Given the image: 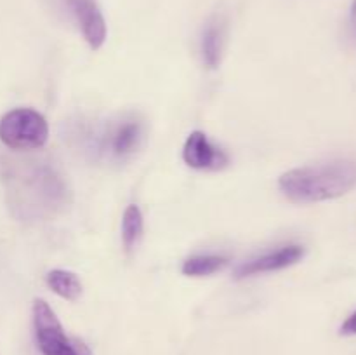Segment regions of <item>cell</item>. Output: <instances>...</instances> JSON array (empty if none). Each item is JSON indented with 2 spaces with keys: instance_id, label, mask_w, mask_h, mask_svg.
<instances>
[{
  "instance_id": "cell-1",
  "label": "cell",
  "mask_w": 356,
  "mask_h": 355,
  "mask_svg": "<svg viewBox=\"0 0 356 355\" xmlns=\"http://www.w3.org/2000/svg\"><path fill=\"white\" fill-rule=\"evenodd\" d=\"M278 188L294 204H316L339 198L356 188V162L336 159L296 167L278 178Z\"/></svg>"
},
{
  "instance_id": "cell-2",
  "label": "cell",
  "mask_w": 356,
  "mask_h": 355,
  "mask_svg": "<svg viewBox=\"0 0 356 355\" xmlns=\"http://www.w3.org/2000/svg\"><path fill=\"white\" fill-rule=\"evenodd\" d=\"M146 139V124L139 115L129 113L108 122L87 136V148L99 159L122 164L141 150Z\"/></svg>"
},
{
  "instance_id": "cell-3",
  "label": "cell",
  "mask_w": 356,
  "mask_h": 355,
  "mask_svg": "<svg viewBox=\"0 0 356 355\" xmlns=\"http://www.w3.org/2000/svg\"><path fill=\"white\" fill-rule=\"evenodd\" d=\"M49 139V124L33 108H14L0 118V143L14 152L40 150Z\"/></svg>"
},
{
  "instance_id": "cell-4",
  "label": "cell",
  "mask_w": 356,
  "mask_h": 355,
  "mask_svg": "<svg viewBox=\"0 0 356 355\" xmlns=\"http://www.w3.org/2000/svg\"><path fill=\"white\" fill-rule=\"evenodd\" d=\"M31 320L42 355H76V341L66 336L58 315L45 299H35Z\"/></svg>"
},
{
  "instance_id": "cell-5",
  "label": "cell",
  "mask_w": 356,
  "mask_h": 355,
  "mask_svg": "<svg viewBox=\"0 0 356 355\" xmlns=\"http://www.w3.org/2000/svg\"><path fill=\"white\" fill-rule=\"evenodd\" d=\"M183 160L191 169L222 171L229 166V155L221 146L211 143L207 134L193 131L183 146Z\"/></svg>"
},
{
  "instance_id": "cell-6",
  "label": "cell",
  "mask_w": 356,
  "mask_h": 355,
  "mask_svg": "<svg viewBox=\"0 0 356 355\" xmlns=\"http://www.w3.org/2000/svg\"><path fill=\"white\" fill-rule=\"evenodd\" d=\"M63 2L75 19L79 30L82 31L89 47L92 51L103 47V44L106 42L108 28L96 0H63Z\"/></svg>"
},
{
  "instance_id": "cell-7",
  "label": "cell",
  "mask_w": 356,
  "mask_h": 355,
  "mask_svg": "<svg viewBox=\"0 0 356 355\" xmlns=\"http://www.w3.org/2000/svg\"><path fill=\"white\" fill-rule=\"evenodd\" d=\"M305 254L306 249L301 244H287V246H282L280 249L270 251V253H264L261 256L240 263L233 271V277L240 281V278L254 277V275L268 274V271L284 270V268L299 263Z\"/></svg>"
},
{
  "instance_id": "cell-8",
  "label": "cell",
  "mask_w": 356,
  "mask_h": 355,
  "mask_svg": "<svg viewBox=\"0 0 356 355\" xmlns=\"http://www.w3.org/2000/svg\"><path fill=\"white\" fill-rule=\"evenodd\" d=\"M226 38H228V19L222 14H214L205 23L200 37L202 61L209 70H216L221 65Z\"/></svg>"
},
{
  "instance_id": "cell-9",
  "label": "cell",
  "mask_w": 356,
  "mask_h": 355,
  "mask_svg": "<svg viewBox=\"0 0 356 355\" xmlns=\"http://www.w3.org/2000/svg\"><path fill=\"white\" fill-rule=\"evenodd\" d=\"M45 282H47L49 289L63 299L68 301H76L82 296V282L76 277V274L70 270H63V268H56L45 275Z\"/></svg>"
},
{
  "instance_id": "cell-10",
  "label": "cell",
  "mask_w": 356,
  "mask_h": 355,
  "mask_svg": "<svg viewBox=\"0 0 356 355\" xmlns=\"http://www.w3.org/2000/svg\"><path fill=\"white\" fill-rule=\"evenodd\" d=\"M143 232H145V219L141 209L136 204L127 205L122 216V244L125 253L131 254L138 247Z\"/></svg>"
},
{
  "instance_id": "cell-11",
  "label": "cell",
  "mask_w": 356,
  "mask_h": 355,
  "mask_svg": "<svg viewBox=\"0 0 356 355\" xmlns=\"http://www.w3.org/2000/svg\"><path fill=\"white\" fill-rule=\"evenodd\" d=\"M228 258L219 256V254H198V256L188 258L181 267V271L186 277H209L228 267Z\"/></svg>"
},
{
  "instance_id": "cell-12",
  "label": "cell",
  "mask_w": 356,
  "mask_h": 355,
  "mask_svg": "<svg viewBox=\"0 0 356 355\" xmlns=\"http://www.w3.org/2000/svg\"><path fill=\"white\" fill-rule=\"evenodd\" d=\"M341 334H343V336H355L356 334V310L343 322V326H341Z\"/></svg>"
},
{
  "instance_id": "cell-13",
  "label": "cell",
  "mask_w": 356,
  "mask_h": 355,
  "mask_svg": "<svg viewBox=\"0 0 356 355\" xmlns=\"http://www.w3.org/2000/svg\"><path fill=\"white\" fill-rule=\"evenodd\" d=\"M350 28H351V33L356 38V0L351 2L350 7Z\"/></svg>"
},
{
  "instance_id": "cell-14",
  "label": "cell",
  "mask_w": 356,
  "mask_h": 355,
  "mask_svg": "<svg viewBox=\"0 0 356 355\" xmlns=\"http://www.w3.org/2000/svg\"><path fill=\"white\" fill-rule=\"evenodd\" d=\"M75 341H76V355H92L90 348L87 347L83 341H80V340H75Z\"/></svg>"
}]
</instances>
